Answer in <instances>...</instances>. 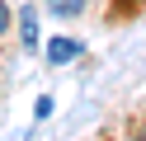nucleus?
<instances>
[{
  "instance_id": "f257e3e1",
  "label": "nucleus",
  "mask_w": 146,
  "mask_h": 141,
  "mask_svg": "<svg viewBox=\"0 0 146 141\" xmlns=\"http://www.w3.org/2000/svg\"><path fill=\"white\" fill-rule=\"evenodd\" d=\"M76 56H80V42H76V38H52V42H47V61L52 66H71Z\"/></svg>"
},
{
  "instance_id": "f03ea898",
  "label": "nucleus",
  "mask_w": 146,
  "mask_h": 141,
  "mask_svg": "<svg viewBox=\"0 0 146 141\" xmlns=\"http://www.w3.org/2000/svg\"><path fill=\"white\" fill-rule=\"evenodd\" d=\"M19 33H24V47H38V14L33 9H19Z\"/></svg>"
},
{
  "instance_id": "7ed1b4c3",
  "label": "nucleus",
  "mask_w": 146,
  "mask_h": 141,
  "mask_svg": "<svg viewBox=\"0 0 146 141\" xmlns=\"http://www.w3.org/2000/svg\"><path fill=\"white\" fill-rule=\"evenodd\" d=\"M47 9H52V14H61V19H71V14L85 9V0H47Z\"/></svg>"
},
{
  "instance_id": "20e7f679",
  "label": "nucleus",
  "mask_w": 146,
  "mask_h": 141,
  "mask_svg": "<svg viewBox=\"0 0 146 141\" xmlns=\"http://www.w3.org/2000/svg\"><path fill=\"white\" fill-rule=\"evenodd\" d=\"M10 28V9H5V0H0V33Z\"/></svg>"
},
{
  "instance_id": "39448f33",
  "label": "nucleus",
  "mask_w": 146,
  "mask_h": 141,
  "mask_svg": "<svg viewBox=\"0 0 146 141\" xmlns=\"http://www.w3.org/2000/svg\"><path fill=\"white\" fill-rule=\"evenodd\" d=\"M141 141H146V136H141Z\"/></svg>"
}]
</instances>
